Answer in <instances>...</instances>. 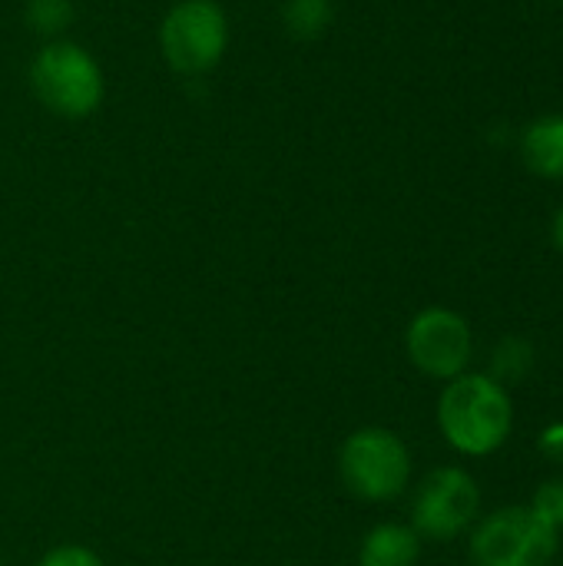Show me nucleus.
Instances as JSON below:
<instances>
[{"instance_id": "1", "label": "nucleus", "mask_w": 563, "mask_h": 566, "mask_svg": "<svg viewBox=\"0 0 563 566\" xmlns=\"http://www.w3.org/2000/svg\"><path fill=\"white\" fill-rule=\"evenodd\" d=\"M438 428L465 458H488L504 448L514 428L511 391L484 371H465L445 381L438 398Z\"/></svg>"}, {"instance_id": "2", "label": "nucleus", "mask_w": 563, "mask_h": 566, "mask_svg": "<svg viewBox=\"0 0 563 566\" xmlns=\"http://www.w3.org/2000/svg\"><path fill=\"white\" fill-rule=\"evenodd\" d=\"M27 80L37 103L63 119H86L106 99V73L100 60L66 36L43 40L27 66Z\"/></svg>"}, {"instance_id": "3", "label": "nucleus", "mask_w": 563, "mask_h": 566, "mask_svg": "<svg viewBox=\"0 0 563 566\" xmlns=\"http://www.w3.org/2000/svg\"><path fill=\"white\" fill-rule=\"evenodd\" d=\"M338 478L352 497L365 504H392L411 484V451L392 428L365 424L342 441Z\"/></svg>"}, {"instance_id": "4", "label": "nucleus", "mask_w": 563, "mask_h": 566, "mask_svg": "<svg viewBox=\"0 0 563 566\" xmlns=\"http://www.w3.org/2000/svg\"><path fill=\"white\" fill-rule=\"evenodd\" d=\"M229 17L216 0H176L159 20V53L179 76L212 73L229 50Z\"/></svg>"}, {"instance_id": "5", "label": "nucleus", "mask_w": 563, "mask_h": 566, "mask_svg": "<svg viewBox=\"0 0 563 566\" xmlns=\"http://www.w3.org/2000/svg\"><path fill=\"white\" fill-rule=\"evenodd\" d=\"M557 547L561 531L531 504H511L481 517L468 544L475 566H551Z\"/></svg>"}, {"instance_id": "6", "label": "nucleus", "mask_w": 563, "mask_h": 566, "mask_svg": "<svg viewBox=\"0 0 563 566\" xmlns=\"http://www.w3.org/2000/svg\"><path fill=\"white\" fill-rule=\"evenodd\" d=\"M481 514V488L465 468H435L411 497V527L421 541L448 544L468 534Z\"/></svg>"}, {"instance_id": "7", "label": "nucleus", "mask_w": 563, "mask_h": 566, "mask_svg": "<svg viewBox=\"0 0 563 566\" xmlns=\"http://www.w3.org/2000/svg\"><path fill=\"white\" fill-rule=\"evenodd\" d=\"M405 355L425 378L451 381L465 375L475 358L471 322L455 308L428 305L405 328Z\"/></svg>"}, {"instance_id": "8", "label": "nucleus", "mask_w": 563, "mask_h": 566, "mask_svg": "<svg viewBox=\"0 0 563 566\" xmlns=\"http://www.w3.org/2000/svg\"><path fill=\"white\" fill-rule=\"evenodd\" d=\"M421 560V537L411 524H375L358 544V566H415Z\"/></svg>"}, {"instance_id": "9", "label": "nucleus", "mask_w": 563, "mask_h": 566, "mask_svg": "<svg viewBox=\"0 0 563 566\" xmlns=\"http://www.w3.org/2000/svg\"><path fill=\"white\" fill-rule=\"evenodd\" d=\"M521 156L541 179H563V113L538 116L521 136Z\"/></svg>"}, {"instance_id": "10", "label": "nucleus", "mask_w": 563, "mask_h": 566, "mask_svg": "<svg viewBox=\"0 0 563 566\" xmlns=\"http://www.w3.org/2000/svg\"><path fill=\"white\" fill-rule=\"evenodd\" d=\"M279 20L292 40H319L335 20V7L332 0H282Z\"/></svg>"}, {"instance_id": "11", "label": "nucleus", "mask_w": 563, "mask_h": 566, "mask_svg": "<svg viewBox=\"0 0 563 566\" xmlns=\"http://www.w3.org/2000/svg\"><path fill=\"white\" fill-rule=\"evenodd\" d=\"M534 368V345L528 338H518V335H508L501 338L494 348H491V358H488V371L498 385H521Z\"/></svg>"}, {"instance_id": "12", "label": "nucleus", "mask_w": 563, "mask_h": 566, "mask_svg": "<svg viewBox=\"0 0 563 566\" xmlns=\"http://www.w3.org/2000/svg\"><path fill=\"white\" fill-rule=\"evenodd\" d=\"M23 20L37 36L60 40L76 20V3L73 0H27L23 3Z\"/></svg>"}, {"instance_id": "13", "label": "nucleus", "mask_w": 563, "mask_h": 566, "mask_svg": "<svg viewBox=\"0 0 563 566\" xmlns=\"http://www.w3.org/2000/svg\"><path fill=\"white\" fill-rule=\"evenodd\" d=\"M531 507H534V511H538L551 527L563 531V478L544 481V484L538 488V494H534Z\"/></svg>"}, {"instance_id": "14", "label": "nucleus", "mask_w": 563, "mask_h": 566, "mask_svg": "<svg viewBox=\"0 0 563 566\" xmlns=\"http://www.w3.org/2000/svg\"><path fill=\"white\" fill-rule=\"evenodd\" d=\"M33 566H106L103 564V557L96 554V551H90V547H83V544H56V547H50L40 560Z\"/></svg>"}, {"instance_id": "15", "label": "nucleus", "mask_w": 563, "mask_h": 566, "mask_svg": "<svg viewBox=\"0 0 563 566\" xmlns=\"http://www.w3.org/2000/svg\"><path fill=\"white\" fill-rule=\"evenodd\" d=\"M538 448H541V454H544V458H551V461H563V421H554V424H548V428L541 431Z\"/></svg>"}, {"instance_id": "16", "label": "nucleus", "mask_w": 563, "mask_h": 566, "mask_svg": "<svg viewBox=\"0 0 563 566\" xmlns=\"http://www.w3.org/2000/svg\"><path fill=\"white\" fill-rule=\"evenodd\" d=\"M551 235H554V245L563 252V206L557 209V216H554V226H551Z\"/></svg>"}]
</instances>
